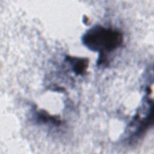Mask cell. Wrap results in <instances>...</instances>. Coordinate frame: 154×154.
<instances>
[{
	"label": "cell",
	"mask_w": 154,
	"mask_h": 154,
	"mask_svg": "<svg viewBox=\"0 0 154 154\" xmlns=\"http://www.w3.org/2000/svg\"><path fill=\"white\" fill-rule=\"evenodd\" d=\"M82 42L88 49L99 53L97 65H102L108 63L106 54L122 45L123 35L117 29L96 25L86 31L82 37Z\"/></svg>",
	"instance_id": "obj_1"
},
{
	"label": "cell",
	"mask_w": 154,
	"mask_h": 154,
	"mask_svg": "<svg viewBox=\"0 0 154 154\" xmlns=\"http://www.w3.org/2000/svg\"><path fill=\"white\" fill-rule=\"evenodd\" d=\"M66 60L70 63L72 70L76 75H82L85 73L88 65V60L87 58L68 55L66 57Z\"/></svg>",
	"instance_id": "obj_2"
},
{
	"label": "cell",
	"mask_w": 154,
	"mask_h": 154,
	"mask_svg": "<svg viewBox=\"0 0 154 154\" xmlns=\"http://www.w3.org/2000/svg\"><path fill=\"white\" fill-rule=\"evenodd\" d=\"M37 119L43 123H50L55 125H59L61 123V120L57 117L49 115L45 111H41L37 114Z\"/></svg>",
	"instance_id": "obj_3"
}]
</instances>
